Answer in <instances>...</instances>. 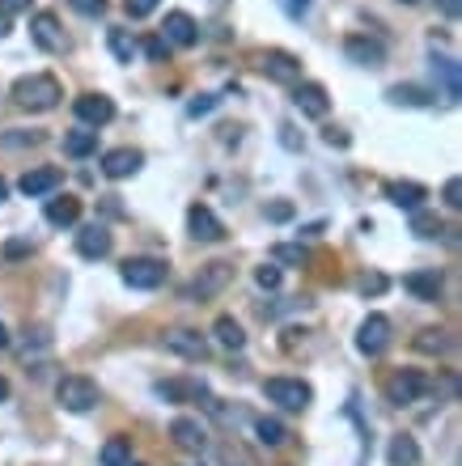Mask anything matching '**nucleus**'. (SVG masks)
I'll return each instance as SVG.
<instances>
[{
  "mask_svg": "<svg viewBox=\"0 0 462 466\" xmlns=\"http://www.w3.org/2000/svg\"><path fill=\"white\" fill-rule=\"evenodd\" d=\"M59 97H64V89L51 73H30V77L13 81V102L21 111H56Z\"/></svg>",
  "mask_w": 462,
  "mask_h": 466,
  "instance_id": "nucleus-1",
  "label": "nucleus"
},
{
  "mask_svg": "<svg viewBox=\"0 0 462 466\" xmlns=\"http://www.w3.org/2000/svg\"><path fill=\"white\" fill-rule=\"evenodd\" d=\"M56 399H59V408L64 411L85 416V411L98 408V382L94 377H85V373H68V377H59Z\"/></svg>",
  "mask_w": 462,
  "mask_h": 466,
  "instance_id": "nucleus-2",
  "label": "nucleus"
},
{
  "mask_svg": "<svg viewBox=\"0 0 462 466\" xmlns=\"http://www.w3.org/2000/svg\"><path fill=\"white\" fill-rule=\"evenodd\" d=\"M233 280V263H225V259H216V263H204L200 272H195V280L183 289V297L187 301H212L216 292H225Z\"/></svg>",
  "mask_w": 462,
  "mask_h": 466,
  "instance_id": "nucleus-3",
  "label": "nucleus"
},
{
  "mask_svg": "<svg viewBox=\"0 0 462 466\" xmlns=\"http://www.w3.org/2000/svg\"><path fill=\"white\" fill-rule=\"evenodd\" d=\"M263 394L285 411H306L309 399H314V390H309L301 377H268V382H263Z\"/></svg>",
  "mask_w": 462,
  "mask_h": 466,
  "instance_id": "nucleus-4",
  "label": "nucleus"
},
{
  "mask_svg": "<svg viewBox=\"0 0 462 466\" xmlns=\"http://www.w3.org/2000/svg\"><path fill=\"white\" fill-rule=\"evenodd\" d=\"M259 73L276 85H297L301 81V59L293 56V51H280V47H271L259 56Z\"/></svg>",
  "mask_w": 462,
  "mask_h": 466,
  "instance_id": "nucleus-5",
  "label": "nucleus"
},
{
  "mask_svg": "<svg viewBox=\"0 0 462 466\" xmlns=\"http://www.w3.org/2000/svg\"><path fill=\"white\" fill-rule=\"evenodd\" d=\"M386 348H390V318L386 314H369L365 322H361V330H356V352L373 361Z\"/></svg>",
  "mask_w": 462,
  "mask_h": 466,
  "instance_id": "nucleus-6",
  "label": "nucleus"
},
{
  "mask_svg": "<svg viewBox=\"0 0 462 466\" xmlns=\"http://www.w3.org/2000/svg\"><path fill=\"white\" fill-rule=\"evenodd\" d=\"M420 394H428V377H424L420 369H399V373H390L386 377V399L390 403H416Z\"/></svg>",
  "mask_w": 462,
  "mask_h": 466,
  "instance_id": "nucleus-7",
  "label": "nucleus"
},
{
  "mask_svg": "<svg viewBox=\"0 0 462 466\" xmlns=\"http://www.w3.org/2000/svg\"><path fill=\"white\" fill-rule=\"evenodd\" d=\"M119 276H123L128 289H161L166 284V263L161 259H128Z\"/></svg>",
  "mask_w": 462,
  "mask_h": 466,
  "instance_id": "nucleus-8",
  "label": "nucleus"
},
{
  "mask_svg": "<svg viewBox=\"0 0 462 466\" xmlns=\"http://www.w3.org/2000/svg\"><path fill=\"white\" fill-rule=\"evenodd\" d=\"M293 106H297L301 115H309V119H327L331 97H327V89H323L318 81H297V85H293Z\"/></svg>",
  "mask_w": 462,
  "mask_h": 466,
  "instance_id": "nucleus-9",
  "label": "nucleus"
},
{
  "mask_svg": "<svg viewBox=\"0 0 462 466\" xmlns=\"http://www.w3.org/2000/svg\"><path fill=\"white\" fill-rule=\"evenodd\" d=\"M30 39L39 43L43 51H51V56H56V51H68V39H64V30H59V18L47 13V9L30 18Z\"/></svg>",
  "mask_w": 462,
  "mask_h": 466,
  "instance_id": "nucleus-10",
  "label": "nucleus"
},
{
  "mask_svg": "<svg viewBox=\"0 0 462 466\" xmlns=\"http://www.w3.org/2000/svg\"><path fill=\"white\" fill-rule=\"evenodd\" d=\"M73 111H77V119L85 123V128H102V123H111L115 119V102L106 94H81L77 102H73Z\"/></svg>",
  "mask_w": 462,
  "mask_h": 466,
  "instance_id": "nucleus-11",
  "label": "nucleus"
},
{
  "mask_svg": "<svg viewBox=\"0 0 462 466\" xmlns=\"http://www.w3.org/2000/svg\"><path fill=\"white\" fill-rule=\"evenodd\" d=\"M344 56L352 64H361V68H382L386 64V47L378 39H369V35H348L344 39Z\"/></svg>",
  "mask_w": 462,
  "mask_h": 466,
  "instance_id": "nucleus-12",
  "label": "nucleus"
},
{
  "mask_svg": "<svg viewBox=\"0 0 462 466\" xmlns=\"http://www.w3.org/2000/svg\"><path fill=\"white\" fill-rule=\"evenodd\" d=\"M161 39L170 43V47H195V43H200V26H195V18H192V13L174 9V13H166V26H161Z\"/></svg>",
  "mask_w": 462,
  "mask_h": 466,
  "instance_id": "nucleus-13",
  "label": "nucleus"
},
{
  "mask_svg": "<svg viewBox=\"0 0 462 466\" xmlns=\"http://www.w3.org/2000/svg\"><path fill=\"white\" fill-rule=\"evenodd\" d=\"M187 229H192L195 242H221L225 237V225L216 221V213H212L208 204H192L187 208Z\"/></svg>",
  "mask_w": 462,
  "mask_h": 466,
  "instance_id": "nucleus-14",
  "label": "nucleus"
},
{
  "mask_svg": "<svg viewBox=\"0 0 462 466\" xmlns=\"http://www.w3.org/2000/svg\"><path fill=\"white\" fill-rule=\"evenodd\" d=\"M174 356H183V361H204L208 356V339L200 335V330H166V339H161Z\"/></svg>",
  "mask_w": 462,
  "mask_h": 466,
  "instance_id": "nucleus-15",
  "label": "nucleus"
},
{
  "mask_svg": "<svg viewBox=\"0 0 462 466\" xmlns=\"http://www.w3.org/2000/svg\"><path fill=\"white\" fill-rule=\"evenodd\" d=\"M386 199L403 213H420V204L428 199V187L411 183V178H395V183H386Z\"/></svg>",
  "mask_w": 462,
  "mask_h": 466,
  "instance_id": "nucleus-16",
  "label": "nucleus"
},
{
  "mask_svg": "<svg viewBox=\"0 0 462 466\" xmlns=\"http://www.w3.org/2000/svg\"><path fill=\"white\" fill-rule=\"evenodd\" d=\"M111 246H115V237H111L106 225H85V229L77 233V254L81 259H106Z\"/></svg>",
  "mask_w": 462,
  "mask_h": 466,
  "instance_id": "nucleus-17",
  "label": "nucleus"
},
{
  "mask_svg": "<svg viewBox=\"0 0 462 466\" xmlns=\"http://www.w3.org/2000/svg\"><path fill=\"white\" fill-rule=\"evenodd\" d=\"M170 437L178 449H187V454H200V449L208 446V432H204V424L200 420H192V416H178L170 424Z\"/></svg>",
  "mask_w": 462,
  "mask_h": 466,
  "instance_id": "nucleus-18",
  "label": "nucleus"
},
{
  "mask_svg": "<svg viewBox=\"0 0 462 466\" xmlns=\"http://www.w3.org/2000/svg\"><path fill=\"white\" fill-rule=\"evenodd\" d=\"M140 166H145L140 149H111V153L102 157V175L106 178H132Z\"/></svg>",
  "mask_w": 462,
  "mask_h": 466,
  "instance_id": "nucleus-19",
  "label": "nucleus"
},
{
  "mask_svg": "<svg viewBox=\"0 0 462 466\" xmlns=\"http://www.w3.org/2000/svg\"><path fill=\"white\" fill-rule=\"evenodd\" d=\"M64 183V175H59L56 166H39V170H26L21 175V195H30V199H39V195H51Z\"/></svg>",
  "mask_w": 462,
  "mask_h": 466,
  "instance_id": "nucleus-20",
  "label": "nucleus"
},
{
  "mask_svg": "<svg viewBox=\"0 0 462 466\" xmlns=\"http://www.w3.org/2000/svg\"><path fill=\"white\" fill-rule=\"evenodd\" d=\"M47 221H51L56 229H68V225H77V221H81V199H77V195H59V199H47Z\"/></svg>",
  "mask_w": 462,
  "mask_h": 466,
  "instance_id": "nucleus-21",
  "label": "nucleus"
},
{
  "mask_svg": "<svg viewBox=\"0 0 462 466\" xmlns=\"http://www.w3.org/2000/svg\"><path fill=\"white\" fill-rule=\"evenodd\" d=\"M403 289L416 292L420 301H437V297H442V272H437V268H428V272H411L403 280Z\"/></svg>",
  "mask_w": 462,
  "mask_h": 466,
  "instance_id": "nucleus-22",
  "label": "nucleus"
},
{
  "mask_svg": "<svg viewBox=\"0 0 462 466\" xmlns=\"http://www.w3.org/2000/svg\"><path fill=\"white\" fill-rule=\"evenodd\" d=\"M433 73H437V81H442L445 97H450V102H458V97H462V73H458V59L437 56V59H433Z\"/></svg>",
  "mask_w": 462,
  "mask_h": 466,
  "instance_id": "nucleus-23",
  "label": "nucleus"
},
{
  "mask_svg": "<svg viewBox=\"0 0 462 466\" xmlns=\"http://www.w3.org/2000/svg\"><path fill=\"white\" fill-rule=\"evenodd\" d=\"M411 348H416V352H424V356H445V352L454 348V339H450V330H442V327H428V330H420V335L411 339Z\"/></svg>",
  "mask_w": 462,
  "mask_h": 466,
  "instance_id": "nucleus-24",
  "label": "nucleus"
},
{
  "mask_svg": "<svg viewBox=\"0 0 462 466\" xmlns=\"http://www.w3.org/2000/svg\"><path fill=\"white\" fill-rule=\"evenodd\" d=\"M386 458H390V466H416L420 462V446H416V437H395L390 441V449H386Z\"/></svg>",
  "mask_w": 462,
  "mask_h": 466,
  "instance_id": "nucleus-25",
  "label": "nucleus"
},
{
  "mask_svg": "<svg viewBox=\"0 0 462 466\" xmlns=\"http://www.w3.org/2000/svg\"><path fill=\"white\" fill-rule=\"evenodd\" d=\"M386 97H390L395 106H416V111L433 102V94H428V89H420V85H390V89H386Z\"/></svg>",
  "mask_w": 462,
  "mask_h": 466,
  "instance_id": "nucleus-26",
  "label": "nucleus"
},
{
  "mask_svg": "<svg viewBox=\"0 0 462 466\" xmlns=\"http://www.w3.org/2000/svg\"><path fill=\"white\" fill-rule=\"evenodd\" d=\"M212 335H216V339H221V348H247V330L238 327V322H233L230 314H221V318H216V327H212Z\"/></svg>",
  "mask_w": 462,
  "mask_h": 466,
  "instance_id": "nucleus-27",
  "label": "nucleus"
},
{
  "mask_svg": "<svg viewBox=\"0 0 462 466\" xmlns=\"http://www.w3.org/2000/svg\"><path fill=\"white\" fill-rule=\"evenodd\" d=\"M254 432H259V441H263V446H271V449L289 441V428L280 424L276 416H259V420H254Z\"/></svg>",
  "mask_w": 462,
  "mask_h": 466,
  "instance_id": "nucleus-28",
  "label": "nucleus"
},
{
  "mask_svg": "<svg viewBox=\"0 0 462 466\" xmlns=\"http://www.w3.org/2000/svg\"><path fill=\"white\" fill-rule=\"evenodd\" d=\"M98 458H102V466H132V441L128 437H111Z\"/></svg>",
  "mask_w": 462,
  "mask_h": 466,
  "instance_id": "nucleus-29",
  "label": "nucleus"
},
{
  "mask_svg": "<svg viewBox=\"0 0 462 466\" xmlns=\"http://www.w3.org/2000/svg\"><path fill=\"white\" fill-rule=\"evenodd\" d=\"M106 43H111V56H115L119 64H132V56L140 51V47H136V39H132V30H119V26L106 35Z\"/></svg>",
  "mask_w": 462,
  "mask_h": 466,
  "instance_id": "nucleus-30",
  "label": "nucleus"
},
{
  "mask_svg": "<svg viewBox=\"0 0 462 466\" xmlns=\"http://www.w3.org/2000/svg\"><path fill=\"white\" fill-rule=\"evenodd\" d=\"M98 149V132H64V153L68 157H90Z\"/></svg>",
  "mask_w": 462,
  "mask_h": 466,
  "instance_id": "nucleus-31",
  "label": "nucleus"
},
{
  "mask_svg": "<svg viewBox=\"0 0 462 466\" xmlns=\"http://www.w3.org/2000/svg\"><path fill=\"white\" fill-rule=\"evenodd\" d=\"M271 263L301 268V263H306V246H301V242H276V246H271Z\"/></svg>",
  "mask_w": 462,
  "mask_h": 466,
  "instance_id": "nucleus-32",
  "label": "nucleus"
},
{
  "mask_svg": "<svg viewBox=\"0 0 462 466\" xmlns=\"http://www.w3.org/2000/svg\"><path fill=\"white\" fill-rule=\"evenodd\" d=\"M216 458H221V466H254V458L238 441H225V446L216 449Z\"/></svg>",
  "mask_w": 462,
  "mask_h": 466,
  "instance_id": "nucleus-33",
  "label": "nucleus"
},
{
  "mask_svg": "<svg viewBox=\"0 0 462 466\" xmlns=\"http://www.w3.org/2000/svg\"><path fill=\"white\" fill-rule=\"evenodd\" d=\"M411 233H420V237H437V233H445L442 229V221L433 213H411Z\"/></svg>",
  "mask_w": 462,
  "mask_h": 466,
  "instance_id": "nucleus-34",
  "label": "nucleus"
},
{
  "mask_svg": "<svg viewBox=\"0 0 462 466\" xmlns=\"http://www.w3.org/2000/svg\"><path fill=\"white\" fill-rule=\"evenodd\" d=\"M157 394H161V399H170V403H183V399H195V394H200V386H183V382H161V386H157Z\"/></svg>",
  "mask_w": 462,
  "mask_h": 466,
  "instance_id": "nucleus-35",
  "label": "nucleus"
},
{
  "mask_svg": "<svg viewBox=\"0 0 462 466\" xmlns=\"http://www.w3.org/2000/svg\"><path fill=\"white\" fill-rule=\"evenodd\" d=\"M280 280H285V272H280V268H276V263H263V268H254V284H259V289H280Z\"/></svg>",
  "mask_w": 462,
  "mask_h": 466,
  "instance_id": "nucleus-36",
  "label": "nucleus"
},
{
  "mask_svg": "<svg viewBox=\"0 0 462 466\" xmlns=\"http://www.w3.org/2000/svg\"><path fill=\"white\" fill-rule=\"evenodd\" d=\"M216 102H221V97H216V94H195L192 102H187V115H192V119H200V115H212V111H216Z\"/></svg>",
  "mask_w": 462,
  "mask_h": 466,
  "instance_id": "nucleus-37",
  "label": "nucleus"
},
{
  "mask_svg": "<svg viewBox=\"0 0 462 466\" xmlns=\"http://www.w3.org/2000/svg\"><path fill=\"white\" fill-rule=\"evenodd\" d=\"M0 144H4V149H21V144H43V136L39 132H4Z\"/></svg>",
  "mask_w": 462,
  "mask_h": 466,
  "instance_id": "nucleus-38",
  "label": "nucleus"
},
{
  "mask_svg": "<svg viewBox=\"0 0 462 466\" xmlns=\"http://www.w3.org/2000/svg\"><path fill=\"white\" fill-rule=\"evenodd\" d=\"M73 9H77L81 18H102L106 13V0H68Z\"/></svg>",
  "mask_w": 462,
  "mask_h": 466,
  "instance_id": "nucleus-39",
  "label": "nucleus"
},
{
  "mask_svg": "<svg viewBox=\"0 0 462 466\" xmlns=\"http://www.w3.org/2000/svg\"><path fill=\"white\" fill-rule=\"evenodd\" d=\"M157 4H161V0H123V9H128V18H149V13H153Z\"/></svg>",
  "mask_w": 462,
  "mask_h": 466,
  "instance_id": "nucleus-40",
  "label": "nucleus"
},
{
  "mask_svg": "<svg viewBox=\"0 0 462 466\" xmlns=\"http://www.w3.org/2000/svg\"><path fill=\"white\" fill-rule=\"evenodd\" d=\"M30 251H35V242H26V237H13V242H4V259H26Z\"/></svg>",
  "mask_w": 462,
  "mask_h": 466,
  "instance_id": "nucleus-41",
  "label": "nucleus"
},
{
  "mask_svg": "<svg viewBox=\"0 0 462 466\" xmlns=\"http://www.w3.org/2000/svg\"><path fill=\"white\" fill-rule=\"evenodd\" d=\"M442 195H445V208H462V183L458 178H450Z\"/></svg>",
  "mask_w": 462,
  "mask_h": 466,
  "instance_id": "nucleus-42",
  "label": "nucleus"
},
{
  "mask_svg": "<svg viewBox=\"0 0 462 466\" xmlns=\"http://www.w3.org/2000/svg\"><path fill=\"white\" fill-rule=\"evenodd\" d=\"M145 56H149V59H166V56H170V43H166L161 35H157V39L145 43Z\"/></svg>",
  "mask_w": 462,
  "mask_h": 466,
  "instance_id": "nucleus-43",
  "label": "nucleus"
},
{
  "mask_svg": "<svg viewBox=\"0 0 462 466\" xmlns=\"http://www.w3.org/2000/svg\"><path fill=\"white\" fill-rule=\"evenodd\" d=\"M386 284H390V280H386V276H378V272H373V276H365V280H361V292H365V297H369V292L378 297V292H386Z\"/></svg>",
  "mask_w": 462,
  "mask_h": 466,
  "instance_id": "nucleus-44",
  "label": "nucleus"
},
{
  "mask_svg": "<svg viewBox=\"0 0 462 466\" xmlns=\"http://www.w3.org/2000/svg\"><path fill=\"white\" fill-rule=\"evenodd\" d=\"M323 140H327L331 149H348V144H352V140H348V132H344V128H327V132H323Z\"/></svg>",
  "mask_w": 462,
  "mask_h": 466,
  "instance_id": "nucleus-45",
  "label": "nucleus"
},
{
  "mask_svg": "<svg viewBox=\"0 0 462 466\" xmlns=\"http://www.w3.org/2000/svg\"><path fill=\"white\" fill-rule=\"evenodd\" d=\"M309 4H314V0H285V13H289V18H306Z\"/></svg>",
  "mask_w": 462,
  "mask_h": 466,
  "instance_id": "nucleus-46",
  "label": "nucleus"
},
{
  "mask_svg": "<svg viewBox=\"0 0 462 466\" xmlns=\"http://www.w3.org/2000/svg\"><path fill=\"white\" fill-rule=\"evenodd\" d=\"M268 221H293V204H271Z\"/></svg>",
  "mask_w": 462,
  "mask_h": 466,
  "instance_id": "nucleus-47",
  "label": "nucleus"
},
{
  "mask_svg": "<svg viewBox=\"0 0 462 466\" xmlns=\"http://www.w3.org/2000/svg\"><path fill=\"white\" fill-rule=\"evenodd\" d=\"M0 9H4V13H26L30 0H0Z\"/></svg>",
  "mask_w": 462,
  "mask_h": 466,
  "instance_id": "nucleus-48",
  "label": "nucleus"
},
{
  "mask_svg": "<svg viewBox=\"0 0 462 466\" xmlns=\"http://www.w3.org/2000/svg\"><path fill=\"white\" fill-rule=\"evenodd\" d=\"M437 9H442V13H445L450 21L458 18V0H437Z\"/></svg>",
  "mask_w": 462,
  "mask_h": 466,
  "instance_id": "nucleus-49",
  "label": "nucleus"
},
{
  "mask_svg": "<svg viewBox=\"0 0 462 466\" xmlns=\"http://www.w3.org/2000/svg\"><path fill=\"white\" fill-rule=\"evenodd\" d=\"M280 140H285V144H289V149H297V136H293V128H289V123H285V128H280Z\"/></svg>",
  "mask_w": 462,
  "mask_h": 466,
  "instance_id": "nucleus-50",
  "label": "nucleus"
},
{
  "mask_svg": "<svg viewBox=\"0 0 462 466\" xmlns=\"http://www.w3.org/2000/svg\"><path fill=\"white\" fill-rule=\"evenodd\" d=\"M9 30H13V26H9V13H4V9H0V39H4V35H9Z\"/></svg>",
  "mask_w": 462,
  "mask_h": 466,
  "instance_id": "nucleus-51",
  "label": "nucleus"
},
{
  "mask_svg": "<svg viewBox=\"0 0 462 466\" xmlns=\"http://www.w3.org/2000/svg\"><path fill=\"white\" fill-rule=\"evenodd\" d=\"M0 348H9V330H4V322H0Z\"/></svg>",
  "mask_w": 462,
  "mask_h": 466,
  "instance_id": "nucleus-52",
  "label": "nucleus"
},
{
  "mask_svg": "<svg viewBox=\"0 0 462 466\" xmlns=\"http://www.w3.org/2000/svg\"><path fill=\"white\" fill-rule=\"evenodd\" d=\"M4 199H9V183L0 178V204H4Z\"/></svg>",
  "mask_w": 462,
  "mask_h": 466,
  "instance_id": "nucleus-53",
  "label": "nucleus"
},
{
  "mask_svg": "<svg viewBox=\"0 0 462 466\" xmlns=\"http://www.w3.org/2000/svg\"><path fill=\"white\" fill-rule=\"evenodd\" d=\"M4 399H9V382L0 377V403H4Z\"/></svg>",
  "mask_w": 462,
  "mask_h": 466,
  "instance_id": "nucleus-54",
  "label": "nucleus"
},
{
  "mask_svg": "<svg viewBox=\"0 0 462 466\" xmlns=\"http://www.w3.org/2000/svg\"><path fill=\"white\" fill-rule=\"evenodd\" d=\"M403 4H416V0H403Z\"/></svg>",
  "mask_w": 462,
  "mask_h": 466,
  "instance_id": "nucleus-55",
  "label": "nucleus"
}]
</instances>
